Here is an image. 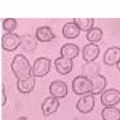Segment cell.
<instances>
[{
    "label": "cell",
    "instance_id": "obj_5",
    "mask_svg": "<svg viewBox=\"0 0 120 120\" xmlns=\"http://www.w3.org/2000/svg\"><path fill=\"white\" fill-rule=\"evenodd\" d=\"M95 107V96L93 94H85L77 101L76 108L79 113L88 114L94 109Z\"/></svg>",
    "mask_w": 120,
    "mask_h": 120
},
{
    "label": "cell",
    "instance_id": "obj_19",
    "mask_svg": "<svg viewBox=\"0 0 120 120\" xmlns=\"http://www.w3.org/2000/svg\"><path fill=\"white\" fill-rule=\"evenodd\" d=\"M103 36V31L100 28H93L91 30H89L86 33V40L90 43H97L102 40Z\"/></svg>",
    "mask_w": 120,
    "mask_h": 120
},
{
    "label": "cell",
    "instance_id": "obj_15",
    "mask_svg": "<svg viewBox=\"0 0 120 120\" xmlns=\"http://www.w3.org/2000/svg\"><path fill=\"white\" fill-rule=\"evenodd\" d=\"M60 54H61L63 58L73 60L79 54V48L75 43H66L61 47V49H60Z\"/></svg>",
    "mask_w": 120,
    "mask_h": 120
},
{
    "label": "cell",
    "instance_id": "obj_21",
    "mask_svg": "<svg viewBox=\"0 0 120 120\" xmlns=\"http://www.w3.org/2000/svg\"><path fill=\"white\" fill-rule=\"evenodd\" d=\"M28 46H30V52L34 51V49L36 48L37 43H36V40L33 37V36H24L22 37V47L24 51H28Z\"/></svg>",
    "mask_w": 120,
    "mask_h": 120
},
{
    "label": "cell",
    "instance_id": "obj_9",
    "mask_svg": "<svg viewBox=\"0 0 120 120\" xmlns=\"http://www.w3.org/2000/svg\"><path fill=\"white\" fill-rule=\"evenodd\" d=\"M82 54H83L84 61L88 63V64H91L100 55V47L96 43H88V45L84 46Z\"/></svg>",
    "mask_w": 120,
    "mask_h": 120
},
{
    "label": "cell",
    "instance_id": "obj_13",
    "mask_svg": "<svg viewBox=\"0 0 120 120\" xmlns=\"http://www.w3.org/2000/svg\"><path fill=\"white\" fill-rule=\"evenodd\" d=\"M35 76H31L26 79H23V81H18L17 82V89L19 93L22 94H29L31 93L33 90L35 89L36 85V81H35Z\"/></svg>",
    "mask_w": 120,
    "mask_h": 120
},
{
    "label": "cell",
    "instance_id": "obj_3",
    "mask_svg": "<svg viewBox=\"0 0 120 120\" xmlns=\"http://www.w3.org/2000/svg\"><path fill=\"white\" fill-rule=\"evenodd\" d=\"M52 61L48 58H38L34 61L33 65V75L35 77H45L51 71Z\"/></svg>",
    "mask_w": 120,
    "mask_h": 120
},
{
    "label": "cell",
    "instance_id": "obj_14",
    "mask_svg": "<svg viewBox=\"0 0 120 120\" xmlns=\"http://www.w3.org/2000/svg\"><path fill=\"white\" fill-rule=\"evenodd\" d=\"M35 36L40 42H51L55 37L53 30L49 26H40V28H37L36 33H35Z\"/></svg>",
    "mask_w": 120,
    "mask_h": 120
},
{
    "label": "cell",
    "instance_id": "obj_10",
    "mask_svg": "<svg viewBox=\"0 0 120 120\" xmlns=\"http://www.w3.org/2000/svg\"><path fill=\"white\" fill-rule=\"evenodd\" d=\"M60 106V102L59 100L53 97V96H49V97H46L45 101L41 106V109H42V113L45 116H49L52 115L53 113H55L58 111V108Z\"/></svg>",
    "mask_w": 120,
    "mask_h": 120
},
{
    "label": "cell",
    "instance_id": "obj_16",
    "mask_svg": "<svg viewBox=\"0 0 120 120\" xmlns=\"http://www.w3.org/2000/svg\"><path fill=\"white\" fill-rule=\"evenodd\" d=\"M81 34V29L75 22H68L63 26V35L66 38H77Z\"/></svg>",
    "mask_w": 120,
    "mask_h": 120
},
{
    "label": "cell",
    "instance_id": "obj_4",
    "mask_svg": "<svg viewBox=\"0 0 120 120\" xmlns=\"http://www.w3.org/2000/svg\"><path fill=\"white\" fill-rule=\"evenodd\" d=\"M22 45V37L17 34H5L1 37V47L6 52H13Z\"/></svg>",
    "mask_w": 120,
    "mask_h": 120
},
{
    "label": "cell",
    "instance_id": "obj_2",
    "mask_svg": "<svg viewBox=\"0 0 120 120\" xmlns=\"http://www.w3.org/2000/svg\"><path fill=\"white\" fill-rule=\"evenodd\" d=\"M91 82L90 79L85 76H77L72 81V91L76 95H85V94H91Z\"/></svg>",
    "mask_w": 120,
    "mask_h": 120
},
{
    "label": "cell",
    "instance_id": "obj_17",
    "mask_svg": "<svg viewBox=\"0 0 120 120\" xmlns=\"http://www.w3.org/2000/svg\"><path fill=\"white\" fill-rule=\"evenodd\" d=\"M102 120H120V109L116 107H105L101 112Z\"/></svg>",
    "mask_w": 120,
    "mask_h": 120
},
{
    "label": "cell",
    "instance_id": "obj_8",
    "mask_svg": "<svg viewBox=\"0 0 120 120\" xmlns=\"http://www.w3.org/2000/svg\"><path fill=\"white\" fill-rule=\"evenodd\" d=\"M91 82V85H93V89H91V94L95 96V95H101L105 89H106V85H107V81L106 78L102 76V75H91L90 77H88Z\"/></svg>",
    "mask_w": 120,
    "mask_h": 120
},
{
    "label": "cell",
    "instance_id": "obj_11",
    "mask_svg": "<svg viewBox=\"0 0 120 120\" xmlns=\"http://www.w3.org/2000/svg\"><path fill=\"white\" fill-rule=\"evenodd\" d=\"M120 61V47L108 48L103 55V63L108 66L116 65Z\"/></svg>",
    "mask_w": 120,
    "mask_h": 120
},
{
    "label": "cell",
    "instance_id": "obj_20",
    "mask_svg": "<svg viewBox=\"0 0 120 120\" xmlns=\"http://www.w3.org/2000/svg\"><path fill=\"white\" fill-rule=\"evenodd\" d=\"M17 28V21L15 18H6L3 21V29L6 31V34L13 33Z\"/></svg>",
    "mask_w": 120,
    "mask_h": 120
},
{
    "label": "cell",
    "instance_id": "obj_22",
    "mask_svg": "<svg viewBox=\"0 0 120 120\" xmlns=\"http://www.w3.org/2000/svg\"><path fill=\"white\" fill-rule=\"evenodd\" d=\"M6 103V94H5V85L1 84V106H5Z\"/></svg>",
    "mask_w": 120,
    "mask_h": 120
},
{
    "label": "cell",
    "instance_id": "obj_6",
    "mask_svg": "<svg viewBox=\"0 0 120 120\" xmlns=\"http://www.w3.org/2000/svg\"><path fill=\"white\" fill-rule=\"evenodd\" d=\"M101 103L105 107H115L120 103V90L107 89L101 94Z\"/></svg>",
    "mask_w": 120,
    "mask_h": 120
},
{
    "label": "cell",
    "instance_id": "obj_18",
    "mask_svg": "<svg viewBox=\"0 0 120 120\" xmlns=\"http://www.w3.org/2000/svg\"><path fill=\"white\" fill-rule=\"evenodd\" d=\"M73 22L78 25V28L82 30V31H89L94 28L95 24V19L94 18H75Z\"/></svg>",
    "mask_w": 120,
    "mask_h": 120
},
{
    "label": "cell",
    "instance_id": "obj_12",
    "mask_svg": "<svg viewBox=\"0 0 120 120\" xmlns=\"http://www.w3.org/2000/svg\"><path fill=\"white\" fill-rule=\"evenodd\" d=\"M54 65H55V70L60 75H67V73L71 72L72 68H73V61L72 60L63 58V56L55 59Z\"/></svg>",
    "mask_w": 120,
    "mask_h": 120
},
{
    "label": "cell",
    "instance_id": "obj_23",
    "mask_svg": "<svg viewBox=\"0 0 120 120\" xmlns=\"http://www.w3.org/2000/svg\"><path fill=\"white\" fill-rule=\"evenodd\" d=\"M116 68L119 70V72H120V61H119V63L116 64Z\"/></svg>",
    "mask_w": 120,
    "mask_h": 120
},
{
    "label": "cell",
    "instance_id": "obj_7",
    "mask_svg": "<svg viewBox=\"0 0 120 120\" xmlns=\"http://www.w3.org/2000/svg\"><path fill=\"white\" fill-rule=\"evenodd\" d=\"M67 93H68L67 85L63 81H59L58 79V81H54L49 84V94H51V96H53L58 100L66 97Z\"/></svg>",
    "mask_w": 120,
    "mask_h": 120
},
{
    "label": "cell",
    "instance_id": "obj_1",
    "mask_svg": "<svg viewBox=\"0 0 120 120\" xmlns=\"http://www.w3.org/2000/svg\"><path fill=\"white\" fill-rule=\"evenodd\" d=\"M11 70L17 78V81H23L29 77L34 76L33 75V66L30 65L29 60L23 54H17L15 55L12 63H11Z\"/></svg>",
    "mask_w": 120,
    "mask_h": 120
}]
</instances>
